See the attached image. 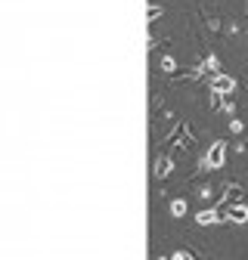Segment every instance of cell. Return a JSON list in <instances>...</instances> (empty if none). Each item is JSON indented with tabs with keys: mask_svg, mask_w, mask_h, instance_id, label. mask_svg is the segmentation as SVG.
Instances as JSON below:
<instances>
[{
	"mask_svg": "<svg viewBox=\"0 0 248 260\" xmlns=\"http://www.w3.org/2000/svg\"><path fill=\"white\" fill-rule=\"evenodd\" d=\"M224 161H227V143H224V140H217V143L208 146L202 168H208V171H221V168H224Z\"/></svg>",
	"mask_w": 248,
	"mask_h": 260,
	"instance_id": "cell-1",
	"label": "cell"
},
{
	"mask_svg": "<svg viewBox=\"0 0 248 260\" xmlns=\"http://www.w3.org/2000/svg\"><path fill=\"white\" fill-rule=\"evenodd\" d=\"M211 90H217V93H233L236 90V81H233V75H227V72H217V75H211Z\"/></svg>",
	"mask_w": 248,
	"mask_h": 260,
	"instance_id": "cell-2",
	"label": "cell"
},
{
	"mask_svg": "<svg viewBox=\"0 0 248 260\" xmlns=\"http://www.w3.org/2000/svg\"><path fill=\"white\" fill-rule=\"evenodd\" d=\"M227 220L230 223H248V208L242 202H230L227 205Z\"/></svg>",
	"mask_w": 248,
	"mask_h": 260,
	"instance_id": "cell-3",
	"label": "cell"
},
{
	"mask_svg": "<svg viewBox=\"0 0 248 260\" xmlns=\"http://www.w3.org/2000/svg\"><path fill=\"white\" fill-rule=\"evenodd\" d=\"M171 171H174V161H171V155H159V158H155V177H159V180H165Z\"/></svg>",
	"mask_w": 248,
	"mask_h": 260,
	"instance_id": "cell-4",
	"label": "cell"
},
{
	"mask_svg": "<svg viewBox=\"0 0 248 260\" xmlns=\"http://www.w3.org/2000/svg\"><path fill=\"white\" fill-rule=\"evenodd\" d=\"M196 223H199V226H214V223H221V214H217V208L199 211V214H196Z\"/></svg>",
	"mask_w": 248,
	"mask_h": 260,
	"instance_id": "cell-5",
	"label": "cell"
},
{
	"mask_svg": "<svg viewBox=\"0 0 248 260\" xmlns=\"http://www.w3.org/2000/svg\"><path fill=\"white\" fill-rule=\"evenodd\" d=\"M202 72H211V75H217V72H224V69H221V62H217V56H208V59L199 65V75H202Z\"/></svg>",
	"mask_w": 248,
	"mask_h": 260,
	"instance_id": "cell-6",
	"label": "cell"
},
{
	"mask_svg": "<svg viewBox=\"0 0 248 260\" xmlns=\"http://www.w3.org/2000/svg\"><path fill=\"white\" fill-rule=\"evenodd\" d=\"M162 16H165V10L159 4H149L146 7V22H155V19H162Z\"/></svg>",
	"mask_w": 248,
	"mask_h": 260,
	"instance_id": "cell-7",
	"label": "cell"
},
{
	"mask_svg": "<svg viewBox=\"0 0 248 260\" xmlns=\"http://www.w3.org/2000/svg\"><path fill=\"white\" fill-rule=\"evenodd\" d=\"M171 214H174V217H183V214H186V202H183V199H174V202H171Z\"/></svg>",
	"mask_w": 248,
	"mask_h": 260,
	"instance_id": "cell-8",
	"label": "cell"
},
{
	"mask_svg": "<svg viewBox=\"0 0 248 260\" xmlns=\"http://www.w3.org/2000/svg\"><path fill=\"white\" fill-rule=\"evenodd\" d=\"M211 109H214V112H221V109H224V93L211 90Z\"/></svg>",
	"mask_w": 248,
	"mask_h": 260,
	"instance_id": "cell-9",
	"label": "cell"
},
{
	"mask_svg": "<svg viewBox=\"0 0 248 260\" xmlns=\"http://www.w3.org/2000/svg\"><path fill=\"white\" fill-rule=\"evenodd\" d=\"M174 69H177V59L174 56H165L162 59V72H174Z\"/></svg>",
	"mask_w": 248,
	"mask_h": 260,
	"instance_id": "cell-10",
	"label": "cell"
},
{
	"mask_svg": "<svg viewBox=\"0 0 248 260\" xmlns=\"http://www.w3.org/2000/svg\"><path fill=\"white\" fill-rule=\"evenodd\" d=\"M180 140H186V127L180 124L177 130H174V134H171V143H180Z\"/></svg>",
	"mask_w": 248,
	"mask_h": 260,
	"instance_id": "cell-11",
	"label": "cell"
},
{
	"mask_svg": "<svg viewBox=\"0 0 248 260\" xmlns=\"http://www.w3.org/2000/svg\"><path fill=\"white\" fill-rule=\"evenodd\" d=\"M242 127H245V124H242L239 118H233V121H230V130H233V134H242Z\"/></svg>",
	"mask_w": 248,
	"mask_h": 260,
	"instance_id": "cell-12",
	"label": "cell"
},
{
	"mask_svg": "<svg viewBox=\"0 0 248 260\" xmlns=\"http://www.w3.org/2000/svg\"><path fill=\"white\" fill-rule=\"evenodd\" d=\"M190 257H193L190 251H174V254H171V260H190Z\"/></svg>",
	"mask_w": 248,
	"mask_h": 260,
	"instance_id": "cell-13",
	"label": "cell"
},
{
	"mask_svg": "<svg viewBox=\"0 0 248 260\" xmlns=\"http://www.w3.org/2000/svg\"><path fill=\"white\" fill-rule=\"evenodd\" d=\"M245 7H248V4H245Z\"/></svg>",
	"mask_w": 248,
	"mask_h": 260,
	"instance_id": "cell-14",
	"label": "cell"
}]
</instances>
